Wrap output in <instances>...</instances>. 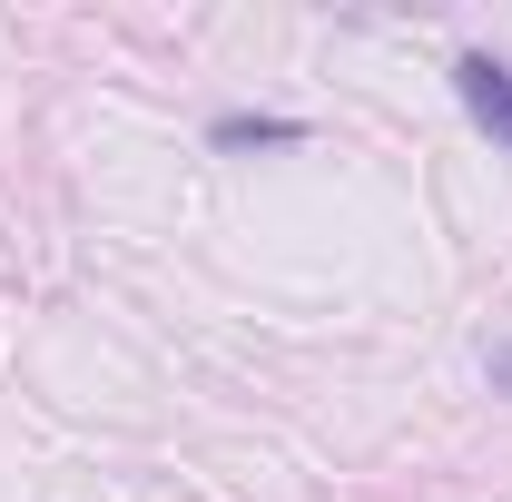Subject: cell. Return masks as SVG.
<instances>
[{"label":"cell","mask_w":512,"mask_h":502,"mask_svg":"<svg viewBox=\"0 0 512 502\" xmlns=\"http://www.w3.org/2000/svg\"><path fill=\"white\" fill-rule=\"evenodd\" d=\"M453 89H463V109H473V119L512 148V69L483 60V50H463V60H453Z\"/></svg>","instance_id":"6da1fadb"},{"label":"cell","mask_w":512,"mask_h":502,"mask_svg":"<svg viewBox=\"0 0 512 502\" xmlns=\"http://www.w3.org/2000/svg\"><path fill=\"white\" fill-rule=\"evenodd\" d=\"M256 138H296V119H217V148H256Z\"/></svg>","instance_id":"7a4b0ae2"},{"label":"cell","mask_w":512,"mask_h":502,"mask_svg":"<svg viewBox=\"0 0 512 502\" xmlns=\"http://www.w3.org/2000/svg\"><path fill=\"white\" fill-rule=\"evenodd\" d=\"M493 375H503V384H512V345H503V355H493Z\"/></svg>","instance_id":"3957f363"}]
</instances>
